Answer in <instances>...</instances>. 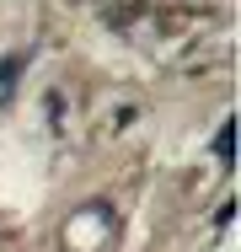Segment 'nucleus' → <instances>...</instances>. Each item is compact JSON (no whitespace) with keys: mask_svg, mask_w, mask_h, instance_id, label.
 <instances>
[{"mask_svg":"<svg viewBox=\"0 0 241 252\" xmlns=\"http://www.w3.org/2000/svg\"><path fill=\"white\" fill-rule=\"evenodd\" d=\"M214 156H220V161L236 156V124H231V118H225V129H220V140H214Z\"/></svg>","mask_w":241,"mask_h":252,"instance_id":"1","label":"nucleus"},{"mask_svg":"<svg viewBox=\"0 0 241 252\" xmlns=\"http://www.w3.org/2000/svg\"><path fill=\"white\" fill-rule=\"evenodd\" d=\"M16 64H22V59H0V92H11V81H16Z\"/></svg>","mask_w":241,"mask_h":252,"instance_id":"2","label":"nucleus"}]
</instances>
